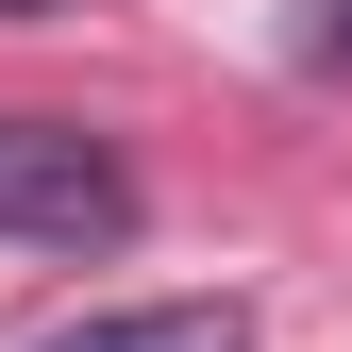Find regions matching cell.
<instances>
[{"label":"cell","instance_id":"6da1fadb","mask_svg":"<svg viewBox=\"0 0 352 352\" xmlns=\"http://www.w3.org/2000/svg\"><path fill=\"white\" fill-rule=\"evenodd\" d=\"M0 235L17 252H118L135 235V168L84 118H0Z\"/></svg>","mask_w":352,"mask_h":352},{"label":"cell","instance_id":"7a4b0ae2","mask_svg":"<svg viewBox=\"0 0 352 352\" xmlns=\"http://www.w3.org/2000/svg\"><path fill=\"white\" fill-rule=\"evenodd\" d=\"M34 352H252V302H84Z\"/></svg>","mask_w":352,"mask_h":352},{"label":"cell","instance_id":"3957f363","mask_svg":"<svg viewBox=\"0 0 352 352\" xmlns=\"http://www.w3.org/2000/svg\"><path fill=\"white\" fill-rule=\"evenodd\" d=\"M285 51H302V67L336 84V67H352V0H302V34H285Z\"/></svg>","mask_w":352,"mask_h":352},{"label":"cell","instance_id":"277c9868","mask_svg":"<svg viewBox=\"0 0 352 352\" xmlns=\"http://www.w3.org/2000/svg\"><path fill=\"white\" fill-rule=\"evenodd\" d=\"M0 17H17V34H34V17H84V0H0Z\"/></svg>","mask_w":352,"mask_h":352}]
</instances>
